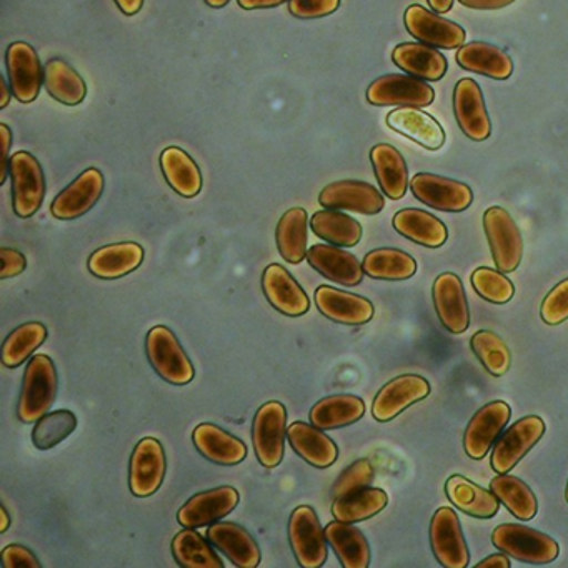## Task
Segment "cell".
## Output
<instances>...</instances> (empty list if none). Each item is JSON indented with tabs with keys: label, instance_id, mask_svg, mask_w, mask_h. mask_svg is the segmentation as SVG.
<instances>
[{
	"label": "cell",
	"instance_id": "6da1fadb",
	"mask_svg": "<svg viewBox=\"0 0 568 568\" xmlns=\"http://www.w3.org/2000/svg\"><path fill=\"white\" fill-rule=\"evenodd\" d=\"M58 371L48 355H36L29 361L22 382L21 397L18 404L19 420L36 424L49 414L58 395Z\"/></svg>",
	"mask_w": 568,
	"mask_h": 568
},
{
	"label": "cell",
	"instance_id": "7a4b0ae2",
	"mask_svg": "<svg viewBox=\"0 0 568 568\" xmlns=\"http://www.w3.org/2000/svg\"><path fill=\"white\" fill-rule=\"evenodd\" d=\"M495 548L521 564L547 565L557 560L560 548L550 535L518 524H504L491 534Z\"/></svg>",
	"mask_w": 568,
	"mask_h": 568
},
{
	"label": "cell",
	"instance_id": "3957f363",
	"mask_svg": "<svg viewBox=\"0 0 568 568\" xmlns=\"http://www.w3.org/2000/svg\"><path fill=\"white\" fill-rule=\"evenodd\" d=\"M145 354L154 371L172 385L194 381L195 368L174 332L164 325L151 328L145 338Z\"/></svg>",
	"mask_w": 568,
	"mask_h": 568
},
{
	"label": "cell",
	"instance_id": "277c9868",
	"mask_svg": "<svg viewBox=\"0 0 568 568\" xmlns=\"http://www.w3.org/2000/svg\"><path fill=\"white\" fill-rule=\"evenodd\" d=\"M288 540L297 564L302 568H321L327 560L328 548L325 530L314 508L301 505L288 521Z\"/></svg>",
	"mask_w": 568,
	"mask_h": 568
},
{
	"label": "cell",
	"instance_id": "5b68a950",
	"mask_svg": "<svg viewBox=\"0 0 568 568\" xmlns=\"http://www.w3.org/2000/svg\"><path fill=\"white\" fill-rule=\"evenodd\" d=\"M9 175L16 214L21 219L38 214L45 195L44 171L38 159L29 152H18L9 161Z\"/></svg>",
	"mask_w": 568,
	"mask_h": 568
},
{
	"label": "cell",
	"instance_id": "8992f818",
	"mask_svg": "<svg viewBox=\"0 0 568 568\" xmlns=\"http://www.w3.org/2000/svg\"><path fill=\"white\" fill-rule=\"evenodd\" d=\"M484 229L495 267L504 274L517 271L524 257V239L514 217L505 209L490 207L484 214Z\"/></svg>",
	"mask_w": 568,
	"mask_h": 568
},
{
	"label": "cell",
	"instance_id": "52a82bcc",
	"mask_svg": "<svg viewBox=\"0 0 568 568\" xmlns=\"http://www.w3.org/2000/svg\"><path fill=\"white\" fill-rule=\"evenodd\" d=\"M287 435V410L281 402L262 405L254 417L252 438L258 462L264 467L275 468L284 458V442Z\"/></svg>",
	"mask_w": 568,
	"mask_h": 568
},
{
	"label": "cell",
	"instance_id": "ba28073f",
	"mask_svg": "<svg viewBox=\"0 0 568 568\" xmlns=\"http://www.w3.org/2000/svg\"><path fill=\"white\" fill-rule=\"evenodd\" d=\"M367 101L377 108H428L434 104L435 91L412 75L388 74L372 82L367 89Z\"/></svg>",
	"mask_w": 568,
	"mask_h": 568
},
{
	"label": "cell",
	"instance_id": "9c48e42d",
	"mask_svg": "<svg viewBox=\"0 0 568 568\" xmlns=\"http://www.w3.org/2000/svg\"><path fill=\"white\" fill-rule=\"evenodd\" d=\"M430 545L435 558L444 568H467L470 551L454 508L442 507L430 521Z\"/></svg>",
	"mask_w": 568,
	"mask_h": 568
},
{
	"label": "cell",
	"instance_id": "30bf717a",
	"mask_svg": "<svg viewBox=\"0 0 568 568\" xmlns=\"http://www.w3.org/2000/svg\"><path fill=\"white\" fill-rule=\"evenodd\" d=\"M544 434L545 422L537 415H528L515 422L494 445L491 468L497 474H508L540 442Z\"/></svg>",
	"mask_w": 568,
	"mask_h": 568
},
{
	"label": "cell",
	"instance_id": "8fae6325",
	"mask_svg": "<svg viewBox=\"0 0 568 568\" xmlns=\"http://www.w3.org/2000/svg\"><path fill=\"white\" fill-rule=\"evenodd\" d=\"M168 470L164 447L154 437H145L135 445L129 467V488L139 498L151 497L161 488Z\"/></svg>",
	"mask_w": 568,
	"mask_h": 568
},
{
	"label": "cell",
	"instance_id": "7c38bea8",
	"mask_svg": "<svg viewBox=\"0 0 568 568\" xmlns=\"http://www.w3.org/2000/svg\"><path fill=\"white\" fill-rule=\"evenodd\" d=\"M510 405L505 402L495 400L481 407L465 428V454L474 460L487 457L488 452L500 437L501 430L510 422Z\"/></svg>",
	"mask_w": 568,
	"mask_h": 568
},
{
	"label": "cell",
	"instance_id": "4fadbf2b",
	"mask_svg": "<svg viewBox=\"0 0 568 568\" xmlns=\"http://www.w3.org/2000/svg\"><path fill=\"white\" fill-rule=\"evenodd\" d=\"M410 191L422 204L440 212H464L474 202V192L467 184L440 175H415Z\"/></svg>",
	"mask_w": 568,
	"mask_h": 568
},
{
	"label": "cell",
	"instance_id": "5bb4252c",
	"mask_svg": "<svg viewBox=\"0 0 568 568\" xmlns=\"http://www.w3.org/2000/svg\"><path fill=\"white\" fill-rule=\"evenodd\" d=\"M6 64H8L12 95L22 104L34 102L41 94L42 82H44V69L36 49L26 42H14L9 45Z\"/></svg>",
	"mask_w": 568,
	"mask_h": 568
},
{
	"label": "cell",
	"instance_id": "9a60e30c",
	"mask_svg": "<svg viewBox=\"0 0 568 568\" xmlns=\"http://www.w3.org/2000/svg\"><path fill=\"white\" fill-rule=\"evenodd\" d=\"M430 394V384L420 375H400L385 384L375 395L372 415L377 422L394 420L402 412Z\"/></svg>",
	"mask_w": 568,
	"mask_h": 568
},
{
	"label": "cell",
	"instance_id": "2e32d148",
	"mask_svg": "<svg viewBox=\"0 0 568 568\" xmlns=\"http://www.w3.org/2000/svg\"><path fill=\"white\" fill-rule=\"evenodd\" d=\"M405 28L422 44L437 49H458L465 44V31L455 22L438 18L422 6H410L404 16Z\"/></svg>",
	"mask_w": 568,
	"mask_h": 568
},
{
	"label": "cell",
	"instance_id": "e0dca14e",
	"mask_svg": "<svg viewBox=\"0 0 568 568\" xmlns=\"http://www.w3.org/2000/svg\"><path fill=\"white\" fill-rule=\"evenodd\" d=\"M239 500L241 495L229 485L202 491L182 505L178 514L179 524L184 528H201L215 524L234 511Z\"/></svg>",
	"mask_w": 568,
	"mask_h": 568
},
{
	"label": "cell",
	"instance_id": "ac0fdd59",
	"mask_svg": "<svg viewBox=\"0 0 568 568\" xmlns=\"http://www.w3.org/2000/svg\"><path fill=\"white\" fill-rule=\"evenodd\" d=\"M454 112L462 132L470 141L484 142L490 138V118L477 82L471 79H462L457 82L454 91Z\"/></svg>",
	"mask_w": 568,
	"mask_h": 568
},
{
	"label": "cell",
	"instance_id": "d6986e66",
	"mask_svg": "<svg viewBox=\"0 0 568 568\" xmlns=\"http://www.w3.org/2000/svg\"><path fill=\"white\" fill-rule=\"evenodd\" d=\"M322 207L331 211L377 215L384 209V195L367 182L341 181L327 185L318 195Z\"/></svg>",
	"mask_w": 568,
	"mask_h": 568
},
{
	"label": "cell",
	"instance_id": "ffe728a7",
	"mask_svg": "<svg viewBox=\"0 0 568 568\" xmlns=\"http://www.w3.org/2000/svg\"><path fill=\"white\" fill-rule=\"evenodd\" d=\"M104 192V175L98 169L82 172L68 189L54 199L52 215L59 221H74L88 214Z\"/></svg>",
	"mask_w": 568,
	"mask_h": 568
},
{
	"label": "cell",
	"instance_id": "44dd1931",
	"mask_svg": "<svg viewBox=\"0 0 568 568\" xmlns=\"http://www.w3.org/2000/svg\"><path fill=\"white\" fill-rule=\"evenodd\" d=\"M432 295H434L435 311L442 325L450 334H464L470 325V308H468L467 295L460 278L450 272L438 275L432 288Z\"/></svg>",
	"mask_w": 568,
	"mask_h": 568
},
{
	"label": "cell",
	"instance_id": "7402d4cb",
	"mask_svg": "<svg viewBox=\"0 0 568 568\" xmlns=\"http://www.w3.org/2000/svg\"><path fill=\"white\" fill-rule=\"evenodd\" d=\"M262 288L272 307L287 317H301L311 308V301L298 282L282 265L272 264L262 274Z\"/></svg>",
	"mask_w": 568,
	"mask_h": 568
},
{
	"label": "cell",
	"instance_id": "603a6c76",
	"mask_svg": "<svg viewBox=\"0 0 568 568\" xmlns=\"http://www.w3.org/2000/svg\"><path fill=\"white\" fill-rule=\"evenodd\" d=\"M207 540L235 567L255 568L261 564L262 554L257 541L244 527L234 521H215L209 527Z\"/></svg>",
	"mask_w": 568,
	"mask_h": 568
},
{
	"label": "cell",
	"instance_id": "cb8c5ba5",
	"mask_svg": "<svg viewBox=\"0 0 568 568\" xmlns=\"http://www.w3.org/2000/svg\"><path fill=\"white\" fill-rule=\"evenodd\" d=\"M315 304L328 321L344 325H364L374 317V305L368 298L322 285L315 292Z\"/></svg>",
	"mask_w": 568,
	"mask_h": 568
},
{
	"label": "cell",
	"instance_id": "d4e9b609",
	"mask_svg": "<svg viewBox=\"0 0 568 568\" xmlns=\"http://www.w3.org/2000/svg\"><path fill=\"white\" fill-rule=\"evenodd\" d=\"M307 261L318 274L345 287H355L364 281L365 272L358 258L337 245H314L308 248Z\"/></svg>",
	"mask_w": 568,
	"mask_h": 568
},
{
	"label": "cell",
	"instance_id": "484cf974",
	"mask_svg": "<svg viewBox=\"0 0 568 568\" xmlns=\"http://www.w3.org/2000/svg\"><path fill=\"white\" fill-rule=\"evenodd\" d=\"M287 438L295 454L312 467L328 468L337 462V445L315 425L294 422L287 427Z\"/></svg>",
	"mask_w": 568,
	"mask_h": 568
},
{
	"label": "cell",
	"instance_id": "4316f807",
	"mask_svg": "<svg viewBox=\"0 0 568 568\" xmlns=\"http://www.w3.org/2000/svg\"><path fill=\"white\" fill-rule=\"evenodd\" d=\"M387 125L392 131L417 142L428 151H438L445 144L442 125L427 112L417 108H400L387 115Z\"/></svg>",
	"mask_w": 568,
	"mask_h": 568
},
{
	"label": "cell",
	"instance_id": "83f0119b",
	"mask_svg": "<svg viewBox=\"0 0 568 568\" xmlns=\"http://www.w3.org/2000/svg\"><path fill=\"white\" fill-rule=\"evenodd\" d=\"M144 248L135 242L105 245L89 257V271L98 278L115 281L141 267Z\"/></svg>",
	"mask_w": 568,
	"mask_h": 568
},
{
	"label": "cell",
	"instance_id": "f1b7e54d",
	"mask_svg": "<svg viewBox=\"0 0 568 568\" xmlns=\"http://www.w3.org/2000/svg\"><path fill=\"white\" fill-rule=\"evenodd\" d=\"M195 448L217 465H237L247 457V445L214 424H201L192 434Z\"/></svg>",
	"mask_w": 568,
	"mask_h": 568
},
{
	"label": "cell",
	"instance_id": "f546056e",
	"mask_svg": "<svg viewBox=\"0 0 568 568\" xmlns=\"http://www.w3.org/2000/svg\"><path fill=\"white\" fill-rule=\"evenodd\" d=\"M392 61L400 71L425 82L440 81L447 74V59L437 49L422 42L397 45L392 52Z\"/></svg>",
	"mask_w": 568,
	"mask_h": 568
},
{
	"label": "cell",
	"instance_id": "4dcf8cb0",
	"mask_svg": "<svg viewBox=\"0 0 568 568\" xmlns=\"http://www.w3.org/2000/svg\"><path fill=\"white\" fill-rule=\"evenodd\" d=\"M448 500L458 510L475 518H491L497 515L501 501L491 490H485L462 475H452L445 484Z\"/></svg>",
	"mask_w": 568,
	"mask_h": 568
},
{
	"label": "cell",
	"instance_id": "1f68e13d",
	"mask_svg": "<svg viewBox=\"0 0 568 568\" xmlns=\"http://www.w3.org/2000/svg\"><path fill=\"white\" fill-rule=\"evenodd\" d=\"M457 62L465 71L475 72L495 81H507L514 74V61L501 49L487 42L462 45L457 52Z\"/></svg>",
	"mask_w": 568,
	"mask_h": 568
},
{
	"label": "cell",
	"instance_id": "d6a6232c",
	"mask_svg": "<svg viewBox=\"0 0 568 568\" xmlns=\"http://www.w3.org/2000/svg\"><path fill=\"white\" fill-rule=\"evenodd\" d=\"M325 537L334 548L344 568H367L371 565V547L365 535L345 521H332L325 527Z\"/></svg>",
	"mask_w": 568,
	"mask_h": 568
},
{
	"label": "cell",
	"instance_id": "836d02e7",
	"mask_svg": "<svg viewBox=\"0 0 568 568\" xmlns=\"http://www.w3.org/2000/svg\"><path fill=\"white\" fill-rule=\"evenodd\" d=\"M372 165L382 192L392 201L407 194L408 169L404 155L388 144H378L371 152Z\"/></svg>",
	"mask_w": 568,
	"mask_h": 568
},
{
	"label": "cell",
	"instance_id": "e575fe53",
	"mask_svg": "<svg viewBox=\"0 0 568 568\" xmlns=\"http://www.w3.org/2000/svg\"><path fill=\"white\" fill-rule=\"evenodd\" d=\"M394 227L408 241L428 248L442 247L448 239L444 222L420 209H404L397 212L394 217Z\"/></svg>",
	"mask_w": 568,
	"mask_h": 568
},
{
	"label": "cell",
	"instance_id": "d590c367",
	"mask_svg": "<svg viewBox=\"0 0 568 568\" xmlns=\"http://www.w3.org/2000/svg\"><path fill=\"white\" fill-rule=\"evenodd\" d=\"M365 414V404L355 395H332L322 398L312 407L311 424L321 430H334V428L347 427L361 420Z\"/></svg>",
	"mask_w": 568,
	"mask_h": 568
},
{
	"label": "cell",
	"instance_id": "8d00e7d4",
	"mask_svg": "<svg viewBox=\"0 0 568 568\" xmlns=\"http://www.w3.org/2000/svg\"><path fill=\"white\" fill-rule=\"evenodd\" d=\"M387 504V494L382 488L364 487L335 497L332 514L335 520L357 524L381 514Z\"/></svg>",
	"mask_w": 568,
	"mask_h": 568
},
{
	"label": "cell",
	"instance_id": "74e56055",
	"mask_svg": "<svg viewBox=\"0 0 568 568\" xmlns=\"http://www.w3.org/2000/svg\"><path fill=\"white\" fill-rule=\"evenodd\" d=\"M161 168L168 184L182 197L192 199L202 191L201 169L182 149H165L161 154Z\"/></svg>",
	"mask_w": 568,
	"mask_h": 568
},
{
	"label": "cell",
	"instance_id": "f35d334b",
	"mask_svg": "<svg viewBox=\"0 0 568 568\" xmlns=\"http://www.w3.org/2000/svg\"><path fill=\"white\" fill-rule=\"evenodd\" d=\"M277 247L288 264H301L307 257L308 215L295 207L282 215L277 225Z\"/></svg>",
	"mask_w": 568,
	"mask_h": 568
},
{
	"label": "cell",
	"instance_id": "ab89813d",
	"mask_svg": "<svg viewBox=\"0 0 568 568\" xmlns=\"http://www.w3.org/2000/svg\"><path fill=\"white\" fill-rule=\"evenodd\" d=\"M365 274L377 281H407L417 272V262L398 248H375L362 262Z\"/></svg>",
	"mask_w": 568,
	"mask_h": 568
},
{
	"label": "cell",
	"instance_id": "60d3db41",
	"mask_svg": "<svg viewBox=\"0 0 568 568\" xmlns=\"http://www.w3.org/2000/svg\"><path fill=\"white\" fill-rule=\"evenodd\" d=\"M490 490L517 520H531L537 515L538 501L531 488L514 475L498 474L491 478Z\"/></svg>",
	"mask_w": 568,
	"mask_h": 568
},
{
	"label": "cell",
	"instance_id": "b9f144b4",
	"mask_svg": "<svg viewBox=\"0 0 568 568\" xmlns=\"http://www.w3.org/2000/svg\"><path fill=\"white\" fill-rule=\"evenodd\" d=\"M172 555L184 568H224V561L195 528H184L172 540Z\"/></svg>",
	"mask_w": 568,
	"mask_h": 568
},
{
	"label": "cell",
	"instance_id": "7bdbcfd3",
	"mask_svg": "<svg viewBox=\"0 0 568 568\" xmlns=\"http://www.w3.org/2000/svg\"><path fill=\"white\" fill-rule=\"evenodd\" d=\"M44 85L49 94L65 105H79L88 94L84 79L62 59H52L44 69Z\"/></svg>",
	"mask_w": 568,
	"mask_h": 568
},
{
	"label": "cell",
	"instance_id": "ee69618b",
	"mask_svg": "<svg viewBox=\"0 0 568 568\" xmlns=\"http://www.w3.org/2000/svg\"><path fill=\"white\" fill-rule=\"evenodd\" d=\"M311 229L322 241L337 247H355L362 239V225L337 211H321L311 219Z\"/></svg>",
	"mask_w": 568,
	"mask_h": 568
},
{
	"label": "cell",
	"instance_id": "f6af8a7d",
	"mask_svg": "<svg viewBox=\"0 0 568 568\" xmlns=\"http://www.w3.org/2000/svg\"><path fill=\"white\" fill-rule=\"evenodd\" d=\"M48 338V328L41 322H29L14 328L2 345V364L9 368L21 367Z\"/></svg>",
	"mask_w": 568,
	"mask_h": 568
},
{
	"label": "cell",
	"instance_id": "bcb514c9",
	"mask_svg": "<svg viewBox=\"0 0 568 568\" xmlns=\"http://www.w3.org/2000/svg\"><path fill=\"white\" fill-rule=\"evenodd\" d=\"M471 352L477 355L485 371L494 377L507 374L511 364L507 344L490 331H478L470 341Z\"/></svg>",
	"mask_w": 568,
	"mask_h": 568
},
{
	"label": "cell",
	"instance_id": "7dc6e473",
	"mask_svg": "<svg viewBox=\"0 0 568 568\" xmlns=\"http://www.w3.org/2000/svg\"><path fill=\"white\" fill-rule=\"evenodd\" d=\"M78 427V417L71 410H58L45 414L36 422L32 430V444L38 450H51L64 442Z\"/></svg>",
	"mask_w": 568,
	"mask_h": 568
},
{
	"label": "cell",
	"instance_id": "c3c4849f",
	"mask_svg": "<svg viewBox=\"0 0 568 568\" xmlns=\"http://www.w3.org/2000/svg\"><path fill=\"white\" fill-rule=\"evenodd\" d=\"M475 292L491 304H507L515 294L514 284L505 277L504 272L480 267L471 274Z\"/></svg>",
	"mask_w": 568,
	"mask_h": 568
},
{
	"label": "cell",
	"instance_id": "681fc988",
	"mask_svg": "<svg viewBox=\"0 0 568 568\" xmlns=\"http://www.w3.org/2000/svg\"><path fill=\"white\" fill-rule=\"evenodd\" d=\"M372 480H374V467H372L371 460L361 458V460L354 462L351 467L345 468V470L338 475L334 487H332V495H334V497H341V495L348 494V491L368 487Z\"/></svg>",
	"mask_w": 568,
	"mask_h": 568
},
{
	"label": "cell",
	"instance_id": "f907efd6",
	"mask_svg": "<svg viewBox=\"0 0 568 568\" xmlns=\"http://www.w3.org/2000/svg\"><path fill=\"white\" fill-rule=\"evenodd\" d=\"M541 321L548 325L564 324L568 321V278L555 285L540 308Z\"/></svg>",
	"mask_w": 568,
	"mask_h": 568
},
{
	"label": "cell",
	"instance_id": "816d5d0a",
	"mask_svg": "<svg viewBox=\"0 0 568 568\" xmlns=\"http://www.w3.org/2000/svg\"><path fill=\"white\" fill-rule=\"evenodd\" d=\"M341 0H288V11L297 19H321L334 14Z\"/></svg>",
	"mask_w": 568,
	"mask_h": 568
},
{
	"label": "cell",
	"instance_id": "f5cc1de1",
	"mask_svg": "<svg viewBox=\"0 0 568 568\" xmlns=\"http://www.w3.org/2000/svg\"><path fill=\"white\" fill-rule=\"evenodd\" d=\"M0 564L4 568H41V561L24 545H8L0 554Z\"/></svg>",
	"mask_w": 568,
	"mask_h": 568
},
{
	"label": "cell",
	"instance_id": "db71d44e",
	"mask_svg": "<svg viewBox=\"0 0 568 568\" xmlns=\"http://www.w3.org/2000/svg\"><path fill=\"white\" fill-rule=\"evenodd\" d=\"M0 258H2V268H0V278L18 277L28 267V258L14 248H0Z\"/></svg>",
	"mask_w": 568,
	"mask_h": 568
},
{
	"label": "cell",
	"instance_id": "11a10c76",
	"mask_svg": "<svg viewBox=\"0 0 568 568\" xmlns=\"http://www.w3.org/2000/svg\"><path fill=\"white\" fill-rule=\"evenodd\" d=\"M0 139H2V174H0V184H6L9 178V151H11L12 134L11 129L6 124H0Z\"/></svg>",
	"mask_w": 568,
	"mask_h": 568
},
{
	"label": "cell",
	"instance_id": "9f6ffc18",
	"mask_svg": "<svg viewBox=\"0 0 568 568\" xmlns=\"http://www.w3.org/2000/svg\"><path fill=\"white\" fill-rule=\"evenodd\" d=\"M462 6L477 11H497L514 4L515 0H458Z\"/></svg>",
	"mask_w": 568,
	"mask_h": 568
},
{
	"label": "cell",
	"instance_id": "6f0895ef",
	"mask_svg": "<svg viewBox=\"0 0 568 568\" xmlns=\"http://www.w3.org/2000/svg\"><path fill=\"white\" fill-rule=\"evenodd\" d=\"M239 6L245 11H254V9H271L285 4L287 0H237Z\"/></svg>",
	"mask_w": 568,
	"mask_h": 568
},
{
	"label": "cell",
	"instance_id": "680465c9",
	"mask_svg": "<svg viewBox=\"0 0 568 568\" xmlns=\"http://www.w3.org/2000/svg\"><path fill=\"white\" fill-rule=\"evenodd\" d=\"M510 568V560H508V555L504 554H497V555H490V557L485 558V560H481L480 564H477V568Z\"/></svg>",
	"mask_w": 568,
	"mask_h": 568
},
{
	"label": "cell",
	"instance_id": "91938a15",
	"mask_svg": "<svg viewBox=\"0 0 568 568\" xmlns=\"http://www.w3.org/2000/svg\"><path fill=\"white\" fill-rule=\"evenodd\" d=\"M118 8L124 12L125 16H135L141 11L144 6V0H114Z\"/></svg>",
	"mask_w": 568,
	"mask_h": 568
},
{
	"label": "cell",
	"instance_id": "94428289",
	"mask_svg": "<svg viewBox=\"0 0 568 568\" xmlns=\"http://www.w3.org/2000/svg\"><path fill=\"white\" fill-rule=\"evenodd\" d=\"M427 2L437 14H447L454 6V0H427Z\"/></svg>",
	"mask_w": 568,
	"mask_h": 568
},
{
	"label": "cell",
	"instance_id": "6125c7cd",
	"mask_svg": "<svg viewBox=\"0 0 568 568\" xmlns=\"http://www.w3.org/2000/svg\"><path fill=\"white\" fill-rule=\"evenodd\" d=\"M9 525H11V515H9L8 508L2 505L0 507V534H6Z\"/></svg>",
	"mask_w": 568,
	"mask_h": 568
},
{
	"label": "cell",
	"instance_id": "be15d7a7",
	"mask_svg": "<svg viewBox=\"0 0 568 568\" xmlns=\"http://www.w3.org/2000/svg\"><path fill=\"white\" fill-rule=\"evenodd\" d=\"M0 91H2V99H0V109L8 108L9 101H11V92H9L8 82L4 79H0Z\"/></svg>",
	"mask_w": 568,
	"mask_h": 568
},
{
	"label": "cell",
	"instance_id": "e7e4bbea",
	"mask_svg": "<svg viewBox=\"0 0 568 568\" xmlns=\"http://www.w3.org/2000/svg\"><path fill=\"white\" fill-rule=\"evenodd\" d=\"M229 2H231V0H205V4H207L209 8L214 9L225 8V6L229 4Z\"/></svg>",
	"mask_w": 568,
	"mask_h": 568
},
{
	"label": "cell",
	"instance_id": "03108f58",
	"mask_svg": "<svg viewBox=\"0 0 568 568\" xmlns=\"http://www.w3.org/2000/svg\"><path fill=\"white\" fill-rule=\"evenodd\" d=\"M565 500H567V504H568V481H567V488H565Z\"/></svg>",
	"mask_w": 568,
	"mask_h": 568
}]
</instances>
